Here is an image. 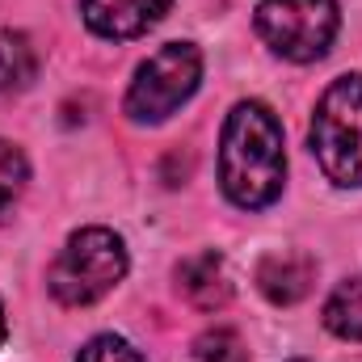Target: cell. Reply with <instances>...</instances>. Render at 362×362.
Masks as SVG:
<instances>
[{
    "mask_svg": "<svg viewBox=\"0 0 362 362\" xmlns=\"http://www.w3.org/2000/svg\"><path fill=\"white\" fill-rule=\"evenodd\" d=\"M25 181H30V165H25L21 148L8 144V139H0V223H4V219L13 215V206L21 202Z\"/></svg>",
    "mask_w": 362,
    "mask_h": 362,
    "instance_id": "8fae6325",
    "label": "cell"
},
{
    "mask_svg": "<svg viewBox=\"0 0 362 362\" xmlns=\"http://www.w3.org/2000/svg\"><path fill=\"white\" fill-rule=\"evenodd\" d=\"M202 81V55L194 42H165L156 55H148L127 89L131 122H165L181 110Z\"/></svg>",
    "mask_w": 362,
    "mask_h": 362,
    "instance_id": "277c9868",
    "label": "cell"
},
{
    "mask_svg": "<svg viewBox=\"0 0 362 362\" xmlns=\"http://www.w3.org/2000/svg\"><path fill=\"white\" fill-rule=\"evenodd\" d=\"M219 185L240 211H262L286 185L282 127L270 105L240 101L232 105L219 139Z\"/></svg>",
    "mask_w": 362,
    "mask_h": 362,
    "instance_id": "6da1fadb",
    "label": "cell"
},
{
    "mask_svg": "<svg viewBox=\"0 0 362 362\" xmlns=\"http://www.w3.org/2000/svg\"><path fill=\"white\" fill-rule=\"evenodd\" d=\"M0 341H4V308H0Z\"/></svg>",
    "mask_w": 362,
    "mask_h": 362,
    "instance_id": "5bb4252c",
    "label": "cell"
},
{
    "mask_svg": "<svg viewBox=\"0 0 362 362\" xmlns=\"http://www.w3.org/2000/svg\"><path fill=\"white\" fill-rule=\"evenodd\" d=\"M177 291L189 308L219 312L232 299V274H228L219 253H194L177 266Z\"/></svg>",
    "mask_w": 362,
    "mask_h": 362,
    "instance_id": "52a82bcc",
    "label": "cell"
},
{
    "mask_svg": "<svg viewBox=\"0 0 362 362\" xmlns=\"http://www.w3.org/2000/svg\"><path fill=\"white\" fill-rule=\"evenodd\" d=\"M341 13L337 0H262L257 4V34L274 55L291 64L320 59L337 38Z\"/></svg>",
    "mask_w": 362,
    "mask_h": 362,
    "instance_id": "5b68a950",
    "label": "cell"
},
{
    "mask_svg": "<svg viewBox=\"0 0 362 362\" xmlns=\"http://www.w3.org/2000/svg\"><path fill=\"white\" fill-rule=\"evenodd\" d=\"M76 362H144V354H139L127 337L101 333V337H93L89 346L76 354Z\"/></svg>",
    "mask_w": 362,
    "mask_h": 362,
    "instance_id": "4fadbf2b",
    "label": "cell"
},
{
    "mask_svg": "<svg viewBox=\"0 0 362 362\" xmlns=\"http://www.w3.org/2000/svg\"><path fill=\"white\" fill-rule=\"evenodd\" d=\"M194 358L198 362H249V350H245V341H240L236 329L215 325V329H206L194 341Z\"/></svg>",
    "mask_w": 362,
    "mask_h": 362,
    "instance_id": "7c38bea8",
    "label": "cell"
},
{
    "mask_svg": "<svg viewBox=\"0 0 362 362\" xmlns=\"http://www.w3.org/2000/svg\"><path fill=\"white\" fill-rule=\"evenodd\" d=\"M325 329L341 341H362V274L346 278L325 303Z\"/></svg>",
    "mask_w": 362,
    "mask_h": 362,
    "instance_id": "9c48e42d",
    "label": "cell"
},
{
    "mask_svg": "<svg viewBox=\"0 0 362 362\" xmlns=\"http://www.w3.org/2000/svg\"><path fill=\"white\" fill-rule=\"evenodd\" d=\"M38 72V55L21 30H0V93L25 89Z\"/></svg>",
    "mask_w": 362,
    "mask_h": 362,
    "instance_id": "30bf717a",
    "label": "cell"
},
{
    "mask_svg": "<svg viewBox=\"0 0 362 362\" xmlns=\"http://www.w3.org/2000/svg\"><path fill=\"white\" fill-rule=\"evenodd\" d=\"M127 274V245L110 228H81L68 236L64 253L51 266V295L64 308H89L105 299Z\"/></svg>",
    "mask_w": 362,
    "mask_h": 362,
    "instance_id": "7a4b0ae2",
    "label": "cell"
},
{
    "mask_svg": "<svg viewBox=\"0 0 362 362\" xmlns=\"http://www.w3.org/2000/svg\"><path fill=\"white\" fill-rule=\"evenodd\" d=\"M312 152L329 181L362 185V76H341L320 93L312 114Z\"/></svg>",
    "mask_w": 362,
    "mask_h": 362,
    "instance_id": "3957f363",
    "label": "cell"
},
{
    "mask_svg": "<svg viewBox=\"0 0 362 362\" xmlns=\"http://www.w3.org/2000/svg\"><path fill=\"white\" fill-rule=\"evenodd\" d=\"M173 0H81V13H85V25H89L97 38H139L148 34L165 13H169Z\"/></svg>",
    "mask_w": 362,
    "mask_h": 362,
    "instance_id": "8992f818",
    "label": "cell"
},
{
    "mask_svg": "<svg viewBox=\"0 0 362 362\" xmlns=\"http://www.w3.org/2000/svg\"><path fill=\"white\" fill-rule=\"evenodd\" d=\"M316 282V262L303 257V253H270L262 266H257V286L262 295L278 303V308H291L299 303Z\"/></svg>",
    "mask_w": 362,
    "mask_h": 362,
    "instance_id": "ba28073f",
    "label": "cell"
}]
</instances>
